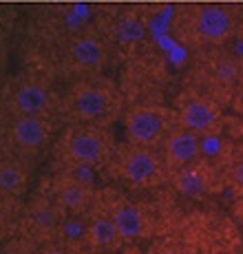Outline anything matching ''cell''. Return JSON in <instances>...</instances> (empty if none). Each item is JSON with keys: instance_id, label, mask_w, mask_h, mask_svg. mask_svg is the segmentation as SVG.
<instances>
[{"instance_id": "cell-1", "label": "cell", "mask_w": 243, "mask_h": 254, "mask_svg": "<svg viewBox=\"0 0 243 254\" xmlns=\"http://www.w3.org/2000/svg\"><path fill=\"white\" fill-rule=\"evenodd\" d=\"M166 170L168 168L162 155H157L153 148H146V146L128 144L118 157V175L122 177V182L137 190L162 184L166 177Z\"/></svg>"}, {"instance_id": "cell-2", "label": "cell", "mask_w": 243, "mask_h": 254, "mask_svg": "<svg viewBox=\"0 0 243 254\" xmlns=\"http://www.w3.org/2000/svg\"><path fill=\"white\" fill-rule=\"evenodd\" d=\"M124 133L128 144L135 146H162L170 133V115L166 109L155 104H137L126 111Z\"/></svg>"}, {"instance_id": "cell-3", "label": "cell", "mask_w": 243, "mask_h": 254, "mask_svg": "<svg viewBox=\"0 0 243 254\" xmlns=\"http://www.w3.org/2000/svg\"><path fill=\"white\" fill-rule=\"evenodd\" d=\"M188 29L199 45L221 47L235 36L237 18L223 4H201L188 16Z\"/></svg>"}, {"instance_id": "cell-4", "label": "cell", "mask_w": 243, "mask_h": 254, "mask_svg": "<svg viewBox=\"0 0 243 254\" xmlns=\"http://www.w3.org/2000/svg\"><path fill=\"white\" fill-rule=\"evenodd\" d=\"M66 111L80 124H95L111 115L113 93L97 82H80L66 97Z\"/></svg>"}, {"instance_id": "cell-5", "label": "cell", "mask_w": 243, "mask_h": 254, "mask_svg": "<svg viewBox=\"0 0 243 254\" xmlns=\"http://www.w3.org/2000/svg\"><path fill=\"white\" fill-rule=\"evenodd\" d=\"M64 155L69 162L82 168H93L104 164L111 157V141L104 133L91 128V126H75L64 137Z\"/></svg>"}, {"instance_id": "cell-6", "label": "cell", "mask_w": 243, "mask_h": 254, "mask_svg": "<svg viewBox=\"0 0 243 254\" xmlns=\"http://www.w3.org/2000/svg\"><path fill=\"white\" fill-rule=\"evenodd\" d=\"M66 62L80 73H100L109 64V45L97 33H75L66 42Z\"/></svg>"}, {"instance_id": "cell-7", "label": "cell", "mask_w": 243, "mask_h": 254, "mask_svg": "<svg viewBox=\"0 0 243 254\" xmlns=\"http://www.w3.org/2000/svg\"><path fill=\"white\" fill-rule=\"evenodd\" d=\"M177 126L197 133L199 137H215L221 126V109L203 95H190L177 111Z\"/></svg>"}, {"instance_id": "cell-8", "label": "cell", "mask_w": 243, "mask_h": 254, "mask_svg": "<svg viewBox=\"0 0 243 254\" xmlns=\"http://www.w3.org/2000/svg\"><path fill=\"white\" fill-rule=\"evenodd\" d=\"M203 153V137H199L197 133L188 128H170L162 144V159L166 164L168 170H182L188 166H194Z\"/></svg>"}, {"instance_id": "cell-9", "label": "cell", "mask_w": 243, "mask_h": 254, "mask_svg": "<svg viewBox=\"0 0 243 254\" xmlns=\"http://www.w3.org/2000/svg\"><path fill=\"white\" fill-rule=\"evenodd\" d=\"M9 137L22 153H40L51 137V122L45 115H13Z\"/></svg>"}, {"instance_id": "cell-10", "label": "cell", "mask_w": 243, "mask_h": 254, "mask_svg": "<svg viewBox=\"0 0 243 254\" xmlns=\"http://www.w3.org/2000/svg\"><path fill=\"white\" fill-rule=\"evenodd\" d=\"M51 201L64 217H80L93 201V188L80 177H60L53 186Z\"/></svg>"}, {"instance_id": "cell-11", "label": "cell", "mask_w": 243, "mask_h": 254, "mask_svg": "<svg viewBox=\"0 0 243 254\" xmlns=\"http://www.w3.org/2000/svg\"><path fill=\"white\" fill-rule=\"evenodd\" d=\"M51 89L38 77H27L11 91L13 115H47L51 109Z\"/></svg>"}, {"instance_id": "cell-12", "label": "cell", "mask_w": 243, "mask_h": 254, "mask_svg": "<svg viewBox=\"0 0 243 254\" xmlns=\"http://www.w3.org/2000/svg\"><path fill=\"white\" fill-rule=\"evenodd\" d=\"M109 217L118 226L124 241H139L146 239L150 232V221L148 214L144 212L137 203L128 201V199H115L113 206L109 208Z\"/></svg>"}, {"instance_id": "cell-13", "label": "cell", "mask_w": 243, "mask_h": 254, "mask_svg": "<svg viewBox=\"0 0 243 254\" xmlns=\"http://www.w3.org/2000/svg\"><path fill=\"white\" fill-rule=\"evenodd\" d=\"M124 241L113 223V219L106 214H95L89 223H86V243L95 250H115L120 243Z\"/></svg>"}, {"instance_id": "cell-14", "label": "cell", "mask_w": 243, "mask_h": 254, "mask_svg": "<svg viewBox=\"0 0 243 254\" xmlns=\"http://www.w3.org/2000/svg\"><path fill=\"white\" fill-rule=\"evenodd\" d=\"M29 184V175L22 164L13 159H2L0 162V194L4 197H18L24 192Z\"/></svg>"}, {"instance_id": "cell-15", "label": "cell", "mask_w": 243, "mask_h": 254, "mask_svg": "<svg viewBox=\"0 0 243 254\" xmlns=\"http://www.w3.org/2000/svg\"><path fill=\"white\" fill-rule=\"evenodd\" d=\"M146 36V22L142 20V16L137 13H124L118 18L113 27V38L120 42L122 47H135L144 40Z\"/></svg>"}, {"instance_id": "cell-16", "label": "cell", "mask_w": 243, "mask_h": 254, "mask_svg": "<svg viewBox=\"0 0 243 254\" xmlns=\"http://www.w3.org/2000/svg\"><path fill=\"white\" fill-rule=\"evenodd\" d=\"M62 212L53 201H40L33 203L29 210V221L38 232H58L62 223Z\"/></svg>"}, {"instance_id": "cell-17", "label": "cell", "mask_w": 243, "mask_h": 254, "mask_svg": "<svg viewBox=\"0 0 243 254\" xmlns=\"http://www.w3.org/2000/svg\"><path fill=\"white\" fill-rule=\"evenodd\" d=\"M241 73H243V66H241V60L235 56H223L219 58V60L212 64V80L217 82L219 86H226V89H230V86H235L237 82L241 80Z\"/></svg>"}, {"instance_id": "cell-18", "label": "cell", "mask_w": 243, "mask_h": 254, "mask_svg": "<svg viewBox=\"0 0 243 254\" xmlns=\"http://www.w3.org/2000/svg\"><path fill=\"white\" fill-rule=\"evenodd\" d=\"M206 179L201 177V175H197L192 170V166H188V168H182V170H175V184L179 186V190H182L183 194H199L203 188H206Z\"/></svg>"}, {"instance_id": "cell-19", "label": "cell", "mask_w": 243, "mask_h": 254, "mask_svg": "<svg viewBox=\"0 0 243 254\" xmlns=\"http://www.w3.org/2000/svg\"><path fill=\"white\" fill-rule=\"evenodd\" d=\"M58 232L62 234V241L66 246H75L80 241H86V223L77 221V217H64Z\"/></svg>"}, {"instance_id": "cell-20", "label": "cell", "mask_w": 243, "mask_h": 254, "mask_svg": "<svg viewBox=\"0 0 243 254\" xmlns=\"http://www.w3.org/2000/svg\"><path fill=\"white\" fill-rule=\"evenodd\" d=\"M228 184L243 194V159H237L235 164L228 168Z\"/></svg>"}, {"instance_id": "cell-21", "label": "cell", "mask_w": 243, "mask_h": 254, "mask_svg": "<svg viewBox=\"0 0 243 254\" xmlns=\"http://www.w3.org/2000/svg\"><path fill=\"white\" fill-rule=\"evenodd\" d=\"M153 254H188V252L177 243H159L153 250Z\"/></svg>"}, {"instance_id": "cell-22", "label": "cell", "mask_w": 243, "mask_h": 254, "mask_svg": "<svg viewBox=\"0 0 243 254\" xmlns=\"http://www.w3.org/2000/svg\"><path fill=\"white\" fill-rule=\"evenodd\" d=\"M42 254H73V252L71 246H66V243H53V246H47Z\"/></svg>"}, {"instance_id": "cell-23", "label": "cell", "mask_w": 243, "mask_h": 254, "mask_svg": "<svg viewBox=\"0 0 243 254\" xmlns=\"http://www.w3.org/2000/svg\"><path fill=\"white\" fill-rule=\"evenodd\" d=\"M4 29H7V27H4V20H2V16H0V40L4 38Z\"/></svg>"}, {"instance_id": "cell-24", "label": "cell", "mask_w": 243, "mask_h": 254, "mask_svg": "<svg viewBox=\"0 0 243 254\" xmlns=\"http://www.w3.org/2000/svg\"><path fill=\"white\" fill-rule=\"evenodd\" d=\"M0 128H2V120H0Z\"/></svg>"}]
</instances>
